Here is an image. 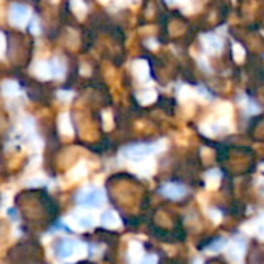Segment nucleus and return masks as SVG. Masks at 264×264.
I'll return each instance as SVG.
<instances>
[{"instance_id":"1","label":"nucleus","mask_w":264,"mask_h":264,"mask_svg":"<svg viewBox=\"0 0 264 264\" xmlns=\"http://www.w3.org/2000/svg\"><path fill=\"white\" fill-rule=\"evenodd\" d=\"M76 202L84 207H99L104 202V193L96 187H88L77 193Z\"/></svg>"},{"instance_id":"2","label":"nucleus","mask_w":264,"mask_h":264,"mask_svg":"<svg viewBox=\"0 0 264 264\" xmlns=\"http://www.w3.org/2000/svg\"><path fill=\"white\" fill-rule=\"evenodd\" d=\"M155 152V147L152 144H136V146H130L124 150V156H127L128 159H142L149 156L150 153Z\"/></svg>"},{"instance_id":"3","label":"nucleus","mask_w":264,"mask_h":264,"mask_svg":"<svg viewBox=\"0 0 264 264\" xmlns=\"http://www.w3.org/2000/svg\"><path fill=\"white\" fill-rule=\"evenodd\" d=\"M161 195L166 196L169 199H181L182 196H186V189L182 187L181 184H176V182H167L161 189H159Z\"/></svg>"},{"instance_id":"4","label":"nucleus","mask_w":264,"mask_h":264,"mask_svg":"<svg viewBox=\"0 0 264 264\" xmlns=\"http://www.w3.org/2000/svg\"><path fill=\"white\" fill-rule=\"evenodd\" d=\"M74 249H76V241H71V239H60L54 244V252L60 259L71 256L74 253Z\"/></svg>"},{"instance_id":"5","label":"nucleus","mask_w":264,"mask_h":264,"mask_svg":"<svg viewBox=\"0 0 264 264\" xmlns=\"http://www.w3.org/2000/svg\"><path fill=\"white\" fill-rule=\"evenodd\" d=\"M10 19H11L13 24L22 25L24 22H27V19H28V10L22 5H13L11 13H10Z\"/></svg>"},{"instance_id":"6","label":"nucleus","mask_w":264,"mask_h":264,"mask_svg":"<svg viewBox=\"0 0 264 264\" xmlns=\"http://www.w3.org/2000/svg\"><path fill=\"white\" fill-rule=\"evenodd\" d=\"M100 221H102L104 226H117V222H119L117 216L113 212H105L102 218H100Z\"/></svg>"},{"instance_id":"7","label":"nucleus","mask_w":264,"mask_h":264,"mask_svg":"<svg viewBox=\"0 0 264 264\" xmlns=\"http://www.w3.org/2000/svg\"><path fill=\"white\" fill-rule=\"evenodd\" d=\"M224 244H226V239H224V238H216V239H213V242H212V244H210L209 247H210L212 250H219Z\"/></svg>"},{"instance_id":"8","label":"nucleus","mask_w":264,"mask_h":264,"mask_svg":"<svg viewBox=\"0 0 264 264\" xmlns=\"http://www.w3.org/2000/svg\"><path fill=\"white\" fill-rule=\"evenodd\" d=\"M79 226L80 227H90V226H93V219H90V218H80L79 219Z\"/></svg>"},{"instance_id":"9","label":"nucleus","mask_w":264,"mask_h":264,"mask_svg":"<svg viewBox=\"0 0 264 264\" xmlns=\"http://www.w3.org/2000/svg\"><path fill=\"white\" fill-rule=\"evenodd\" d=\"M156 262H158V258L155 255H149V256H146L144 259H142L141 264H156Z\"/></svg>"},{"instance_id":"10","label":"nucleus","mask_w":264,"mask_h":264,"mask_svg":"<svg viewBox=\"0 0 264 264\" xmlns=\"http://www.w3.org/2000/svg\"><path fill=\"white\" fill-rule=\"evenodd\" d=\"M8 215H10V218L17 219V210H16V209H10V210H8Z\"/></svg>"},{"instance_id":"11","label":"nucleus","mask_w":264,"mask_h":264,"mask_svg":"<svg viewBox=\"0 0 264 264\" xmlns=\"http://www.w3.org/2000/svg\"><path fill=\"white\" fill-rule=\"evenodd\" d=\"M167 2H170V4H172V2H173V0H167Z\"/></svg>"}]
</instances>
